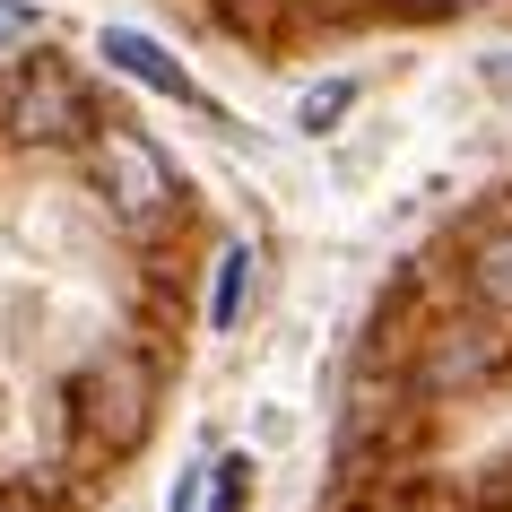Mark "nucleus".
Masks as SVG:
<instances>
[{"mask_svg":"<svg viewBox=\"0 0 512 512\" xmlns=\"http://www.w3.org/2000/svg\"><path fill=\"white\" fill-rule=\"evenodd\" d=\"M87 191L105 200L122 235H165L183 217V174L139 122H96L87 131Z\"/></svg>","mask_w":512,"mask_h":512,"instance_id":"nucleus-1","label":"nucleus"},{"mask_svg":"<svg viewBox=\"0 0 512 512\" xmlns=\"http://www.w3.org/2000/svg\"><path fill=\"white\" fill-rule=\"evenodd\" d=\"M0 139L9 148H70L87 139V87L70 61H18L0 87Z\"/></svg>","mask_w":512,"mask_h":512,"instance_id":"nucleus-2","label":"nucleus"},{"mask_svg":"<svg viewBox=\"0 0 512 512\" xmlns=\"http://www.w3.org/2000/svg\"><path fill=\"white\" fill-rule=\"evenodd\" d=\"M512 365V330H495L478 313V322H452L426 339V365H417V391H434V400H452V391H478L486 374H504Z\"/></svg>","mask_w":512,"mask_h":512,"instance_id":"nucleus-3","label":"nucleus"},{"mask_svg":"<svg viewBox=\"0 0 512 512\" xmlns=\"http://www.w3.org/2000/svg\"><path fill=\"white\" fill-rule=\"evenodd\" d=\"M79 400H87V426L105 434V443H131V434H148V365L131 348H105L87 365Z\"/></svg>","mask_w":512,"mask_h":512,"instance_id":"nucleus-4","label":"nucleus"},{"mask_svg":"<svg viewBox=\"0 0 512 512\" xmlns=\"http://www.w3.org/2000/svg\"><path fill=\"white\" fill-rule=\"evenodd\" d=\"M460 287H469V313H486L495 330H512V217H495V226L469 235Z\"/></svg>","mask_w":512,"mask_h":512,"instance_id":"nucleus-5","label":"nucleus"},{"mask_svg":"<svg viewBox=\"0 0 512 512\" xmlns=\"http://www.w3.org/2000/svg\"><path fill=\"white\" fill-rule=\"evenodd\" d=\"M96 53H105L113 70H122V79L157 87L165 105H200V87H191V70H183L174 53H165L157 35H139V27H105V35H96Z\"/></svg>","mask_w":512,"mask_h":512,"instance_id":"nucleus-6","label":"nucleus"},{"mask_svg":"<svg viewBox=\"0 0 512 512\" xmlns=\"http://www.w3.org/2000/svg\"><path fill=\"white\" fill-rule=\"evenodd\" d=\"M243 296H252V243H226L217 252V278H209V330L217 339L243 322Z\"/></svg>","mask_w":512,"mask_h":512,"instance_id":"nucleus-7","label":"nucleus"},{"mask_svg":"<svg viewBox=\"0 0 512 512\" xmlns=\"http://www.w3.org/2000/svg\"><path fill=\"white\" fill-rule=\"evenodd\" d=\"M356 96H365L356 79H322V87H304V105H296V131H304V139H330V131H339V122L356 113Z\"/></svg>","mask_w":512,"mask_h":512,"instance_id":"nucleus-8","label":"nucleus"},{"mask_svg":"<svg viewBox=\"0 0 512 512\" xmlns=\"http://www.w3.org/2000/svg\"><path fill=\"white\" fill-rule=\"evenodd\" d=\"M243 495H252V460L226 452V460L209 469V486H200V504H209V512H243Z\"/></svg>","mask_w":512,"mask_h":512,"instance_id":"nucleus-9","label":"nucleus"},{"mask_svg":"<svg viewBox=\"0 0 512 512\" xmlns=\"http://www.w3.org/2000/svg\"><path fill=\"white\" fill-rule=\"evenodd\" d=\"M35 35H44V9L35 0H0V61H18Z\"/></svg>","mask_w":512,"mask_h":512,"instance_id":"nucleus-10","label":"nucleus"},{"mask_svg":"<svg viewBox=\"0 0 512 512\" xmlns=\"http://www.w3.org/2000/svg\"><path fill=\"white\" fill-rule=\"evenodd\" d=\"M200 486H209V469H191V478L174 486V512H200Z\"/></svg>","mask_w":512,"mask_h":512,"instance_id":"nucleus-11","label":"nucleus"},{"mask_svg":"<svg viewBox=\"0 0 512 512\" xmlns=\"http://www.w3.org/2000/svg\"><path fill=\"white\" fill-rule=\"evenodd\" d=\"M443 9H469V0H443Z\"/></svg>","mask_w":512,"mask_h":512,"instance_id":"nucleus-12","label":"nucleus"}]
</instances>
